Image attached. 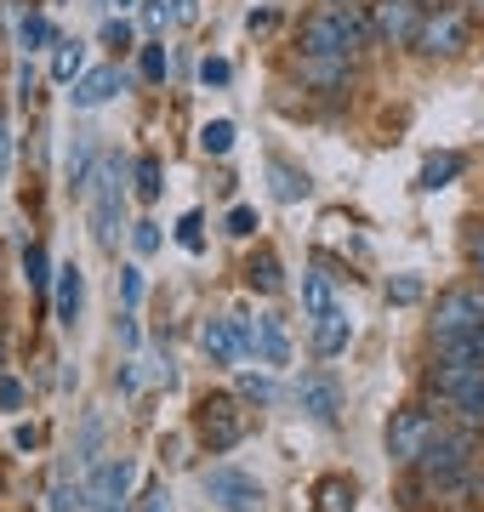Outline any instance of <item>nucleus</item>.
I'll return each mask as SVG.
<instances>
[{"label": "nucleus", "instance_id": "f257e3e1", "mask_svg": "<svg viewBox=\"0 0 484 512\" xmlns=\"http://www.w3.org/2000/svg\"><path fill=\"white\" fill-rule=\"evenodd\" d=\"M376 35V23L359 6H319L297 23V57H348Z\"/></svg>", "mask_w": 484, "mask_h": 512}, {"label": "nucleus", "instance_id": "f03ea898", "mask_svg": "<svg viewBox=\"0 0 484 512\" xmlns=\"http://www.w3.org/2000/svg\"><path fill=\"white\" fill-rule=\"evenodd\" d=\"M92 239L109 251L114 239L126 234V160L114 154V148H103V160H97V171H92Z\"/></svg>", "mask_w": 484, "mask_h": 512}, {"label": "nucleus", "instance_id": "7ed1b4c3", "mask_svg": "<svg viewBox=\"0 0 484 512\" xmlns=\"http://www.w3.org/2000/svg\"><path fill=\"white\" fill-rule=\"evenodd\" d=\"M194 433H200V444L211 450V456L234 450V444L245 439V410H240V399H234V393H211V399H200Z\"/></svg>", "mask_w": 484, "mask_h": 512}, {"label": "nucleus", "instance_id": "20e7f679", "mask_svg": "<svg viewBox=\"0 0 484 512\" xmlns=\"http://www.w3.org/2000/svg\"><path fill=\"white\" fill-rule=\"evenodd\" d=\"M473 325H484V285L479 291H473V285H456V291H445L428 313L433 342H439V336H456V330H473Z\"/></svg>", "mask_w": 484, "mask_h": 512}, {"label": "nucleus", "instance_id": "39448f33", "mask_svg": "<svg viewBox=\"0 0 484 512\" xmlns=\"http://www.w3.org/2000/svg\"><path fill=\"white\" fill-rule=\"evenodd\" d=\"M439 433V416L433 410H399V416L388 421V456L399 461V467H416V456L428 450V439Z\"/></svg>", "mask_w": 484, "mask_h": 512}, {"label": "nucleus", "instance_id": "423d86ee", "mask_svg": "<svg viewBox=\"0 0 484 512\" xmlns=\"http://www.w3.org/2000/svg\"><path fill=\"white\" fill-rule=\"evenodd\" d=\"M410 46H416L422 57H456L467 46V18L456 12V6H439V12L422 18V29H416Z\"/></svg>", "mask_w": 484, "mask_h": 512}, {"label": "nucleus", "instance_id": "0eeeda50", "mask_svg": "<svg viewBox=\"0 0 484 512\" xmlns=\"http://www.w3.org/2000/svg\"><path fill=\"white\" fill-rule=\"evenodd\" d=\"M205 495L217 501L223 512H257L262 507V484L240 467H217V473H205Z\"/></svg>", "mask_w": 484, "mask_h": 512}, {"label": "nucleus", "instance_id": "6e6552de", "mask_svg": "<svg viewBox=\"0 0 484 512\" xmlns=\"http://www.w3.org/2000/svg\"><path fill=\"white\" fill-rule=\"evenodd\" d=\"M422 6L416 0H376L371 6V23H376V35L382 40H393V46H410L416 40V29H422Z\"/></svg>", "mask_w": 484, "mask_h": 512}, {"label": "nucleus", "instance_id": "1a4fd4ad", "mask_svg": "<svg viewBox=\"0 0 484 512\" xmlns=\"http://www.w3.org/2000/svg\"><path fill=\"white\" fill-rule=\"evenodd\" d=\"M126 490H131V467L126 461H103V467H92V478H86V507L120 512L126 507Z\"/></svg>", "mask_w": 484, "mask_h": 512}, {"label": "nucleus", "instance_id": "9d476101", "mask_svg": "<svg viewBox=\"0 0 484 512\" xmlns=\"http://www.w3.org/2000/svg\"><path fill=\"white\" fill-rule=\"evenodd\" d=\"M467 456H473V439H467V433H433L428 450L416 456V467H422L428 478H450V473L467 467Z\"/></svg>", "mask_w": 484, "mask_h": 512}, {"label": "nucleus", "instance_id": "9b49d317", "mask_svg": "<svg viewBox=\"0 0 484 512\" xmlns=\"http://www.w3.org/2000/svg\"><path fill=\"white\" fill-rule=\"evenodd\" d=\"M297 404L319 421V427H336V416H342V387H336L331 376H302V382H297Z\"/></svg>", "mask_w": 484, "mask_h": 512}, {"label": "nucleus", "instance_id": "f8f14e48", "mask_svg": "<svg viewBox=\"0 0 484 512\" xmlns=\"http://www.w3.org/2000/svg\"><path fill=\"white\" fill-rule=\"evenodd\" d=\"M97 160H103V143H97V131H75V143H69V171H63V183L75 188V194H86V188H92Z\"/></svg>", "mask_w": 484, "mask_h": 512}, {"label": "nucleus", "instance_id": "ddd939ff", "mask_svg": "<svg viewBox=\"0 0 484 512\" xmlns=\"http://www.w3.org/2000/svg\"><path fill=\"white\" fill-rule=\"evenodd\" d=\"M354 342V325H348V313L342 308H325V313H314V353L319 359H336V353Z\"/></svg>", "mask_w": 484, "mask_h": 512}, {"label": "nucleus", "instance_id": "4468645a", "mask_svg": "<svg viewBox=\"0 0 484 512\" xmlns=\"http://www.w3.org/2000/svg\"><path fill=\"white\" fill-rule=\"evenodd\" d=\"M120 86H126V74H114V69H92V74H80L75 86H69V97H75V109H97V103L120 97Z\"/></svg>", "mask_w": 484, "mask_h": 512}, {"label": "nucleus", "instance_id": "2eb2a0df", "mask_svg": "<svg viewBox=\"0 0 484 512\" xmlns=\"http://www.w3.org/2000/svg\"><path fill=\"white\" fill-rule=\"evenodd\" d=\"M456 177H462V154H445V148H439V154H428V160H422L416 188H422V194H433V188H450Z\"/></svg>", "mask_w": 484, "mask_h": 512}, {"label": "nucleus", "instance_id": "dca6fc26", "mask_svg": "<svg viewBox=\"0 0 484 512\" xmlns=\"http://www.w3.org/2000/svg\"><path fill=\"white\" fill-rule=\"evenodd\" d=\"M80 302H86L80 268H75V262H63V268H57V319H63V325H75V319H80Z\"/></svg>", "mask_w": 484, "mask_h": 512}, {"label": "nucleus", "instance_id": "f3484780", "mask_svg": "<svg viewBox=\"0 0 484 512\" xmlns=\"http://www.w3.org/2000/svg\"><path fill=\"white\" fill-rule=\"evenodd\" d=\"M439 359H467V365H484V325L456 330V336H439Z\"/></svg>", "mask_w": 484, "mask_h": 512}, {"label": "nucleus", "instance_id": "a211bd4d", "mask_svg": "<svg viewBox=\"0 0 484 512\" xmlns=\"http://www.w3.org/2000/svg\"><path fill=\"white\" fill-rule=\"evenodd\" d=\"M200 348L217 359V365H234L240 359V348H234V330H228V319H205L200 325Z\"/></svg>", "mask_w": 484, "mask_h": 512}, {"label": "nucleus", "instance_id": "6ab92c4d", "mask_svg": "<svg viewBox=\"0 0 484 512\" xmlns=\"http://www.w3.org/2000/svg\"><path fill=\"white\" fill-rule=\"evenodd\" d=\"M268 188H274L280 200H308V177H302L297 165H285L280 154L268 160Z\"/></svg>", "mask_w": 484, "mask_h": 512}, {"label": "nucleus", "instance_id": "aec40b11", "mask_svg": "<svg viewBox=\"0 0 484 512\" xmlns=\"http://www.w3.org/2000/svg\"><path fill=\"white\" fill-rule=\"evenodd\" d=\"M257 353L268 365H291V342H285L280 319H257Z\"/></svg>", "mask_w": 484, "mask_h": 512}, {"label": "nucleus", "instance_id": "412c9836", "mask_svg": "<svg viewBox=\"0 0 484 512\" xmlns=\"http://www.w3.org/2000/svg\"><path fill=\"white\" fill-rule=\"evenodd\" d=\"M297 74L314 80V86H342V80H348V57H302Z\"/></svg>", "mask_w": 484, "mask_h": 512}, {"label": "nucleus", "instance_id": "4be33fe9", "mask_svg": "<svg viewBox=\"0 0 484 512\" xmlns=\"http://www.w3.org/2000/svg\"><path fill=\"white\" fill-rule=\"evenodd\" d=\"M251 285H257L262 296H280L285 291V268H280V256H274V251L251 256Z\"/></svg>", "mask_w": 484, "mask_h": 512}, {"label": "nucleus", "instance_id": "5701e85b", "mask_svg": "<svg viewBox=\"0 0 484 512\" xmlns=\"http://www.w3.org/2000/svg\"><path fill=\"white\" fill-rule=\"evenodd\" d=\"M302 302H308V313L336 308V296H331V274H325V268H308V279H302Z\"/></svg>", "mask_w": 484, "mask_h": 512}, {"label": "nucleus", "instance_id": "b1692460", "mask_svg": "<svg viewBox=\"0 0 484 512\" xmlns=\"http://www.w3.org/2000/svg\"><path fill=\"white\" fill-rule=\"evenodd\" d=\"M160 177H166L160 160H154V154H137V183H131V188H137V200H160V188H166Z\"/></svg>", "mask_w": 484, "mask_h": 512}, {"label": "nucleus", "instance_id": "393cba45", "mask_svg": "<svg viewBox=\"0 0 484 512\" xmlns=\"http://www.w3.org/2000/svg\"><path fill=\"white\" fill-rule=\"evenodd\" d=\"M319 512H354V484L348 478H325L319 484Z\"/></svg>", "mask_w": 484, "mask_h": 512}, {"label": "nucleus", "instance_id": "a878e982", "mask_svg": "<svg viewBox=\"0 0 484 512\" xmlns=\"http://www.w3.org/2000/svg\"><path fill=\"white\" fill-rule=\"evenodd\" d=\"M52 80H57V86H75V80H80V46H75V40H63V46L52 52Z\"/></svg>", "mask_w": 484, "mask_h": 512}, {"label": "nucleus", "instance_id": "bb28decb", "mask_svg": "<svg viewBox=\"0 0 484 512\" xmlns=\"http://www.w3.org/2000/svg\"><path fill=\"white\" fill-rule=\"evenodd\" d=\"M200 148H205V154H228V148H234V126H228V120H205Z\"/></svg>", "mask_w": 484, "mask_h": 512}, {"label": "nucleus", "instance_id": "cd10ccee", "mask_svg": "<svg viewBox=\"0 0 484 512\" xmlns=\"http://www.w3.org/2000/svg\"><path fill=\"white\" fill-rule=\"evenodd\" d=\"M422 291H428V285H422L416 274H393V279H388V302H399V308L422 302Z\"/></svg>", "mask_w": 484, "mask_h": 512}, {"label": "nucleus", "instance_id": "c85d7f7f", "mask_svg": "<svg viewBox=\"0 0 484 512\" xmlns=\"http://www.w3.org/2000/svg\"><path fill=\"white\" fill-rule=\"evenodd\" d=\"M228 330H234V348H240V359H251V353H257V319H251V313H234V319H228Z\"/></svg>", "mask_w": 484, "mask_h": 512}, {"label": "nucleus", "instance_id": "c756f323", "mask_svg": "<svg viewBox=\"0 0 484 512\" xmlns=\"http://www.w3.org/2000/svg\"><path fill=\"white\" fill-rule=\"evenodd\" d=\"M40 46H52V23L40 18V12H29L23 18V52H40Z\"/></svg>", "mask_w": 484, "mask_h": 512}, {"label": "nucleus", "instance_id": "7c9ffc66", "mask_svg": "<svg viewBox=\"0 0 484 512\" xmlns=\"http://www.w3.org/2000/svg\"><path fill=\"white\" fill-rule=\"evenodd\" d=\"M23 274H29V285H35V291H46L52 268H46V251H40V245H29V251H23Z\"/></svg>", "mask_w": 484, "mask_h": 512}, {"label": "nucleus", "instance_id": "2f4dec72", "mask_svg": "<svg viewBox=\"0 0 484 512\" xmlns=\"http://www.w3.org/2000/svg\"><path fill=\"white\" fill-rule=\"evenodd\" d=\"M177 245H183V251H200V245H205V222H200V211H188V217L177 222Z\"/></svg>", "mask_w": 484, "mask_h": 512}, {"label": "nucleus", "instance_id": "473e14b6", "mask_svg": "<svg viewBox=\"0 0 484 512\" xmlns=\"http://www.w3.org/2000/svg\"><path fill=\"white\" fill-rule=\"evenodd\" d=\"M143 80H154V86L166 80V46H160V40H149V46H143Z\"/></svg>", "mask_w": 484, "mask_h": 512}, {"label": "nucleus", "instance_id": "72a5a7b5", "mask_svg": "<svg viewBox=\"0 0 484 512\" xmlns=\"http://www.w3.org/2000/svg\"><path fill=\"white\" fill-rule=\"evenodd\" d=\"M103 46H109V52H126L131 46V23L126 18H103Z\"/></svg>", "mask_w": 484, "mask_h": 512}, {"label": "nucleus", "instance_id": "f704fd0d", "mask_svg": "<svg viewBox=\"0 0 484 512\" xmlns=\"http://www.w3.org/2000/svg\"><path fill=\"white\" fill-rule=\"evenodd\" d=\"M131 245H137V256H154L160 251V228L154 222H131Z\"/></svg>", "mask_w": 484, "mask_h": 512}, {"label": "nucleus", "instance_id": "c9c22d12", "mask_svg": "<svg viewBox=\"0 0 484 512\" xmlns=\"http://www.w3.org/2000/svg\"><path fill=\"white\" fill-rule=\"evenodd\" d=\"M228 234H234V239L257 234V211H251V205H234V211H228Z\"/></svg>", "mask_w": 484, "mask_h": 512}, {"label": "nucleus", "instance_id": "e433bc0d", "mask_svg": "<svg viewBox=\"0 0 484 512\" xmlns=\"http://www.w3.org/2000/svg\"><path fill=\"white\" fill-rule=\"evenodd\" d=\"M200 80H205V86H228V63H223V57H205Z\"/></svg>", "mask_w": 484, "mask_h": 512}, {"label": "nucleus", "instance_id": "4c0bfd02", "mask_svg": "<svg viewBox=\"0 0 484 512\" xmlns=\"http://www.w3.org/2000/svg\"><path fill=\"white\" fill-rule=\"evenodd\" d=\"M120 296H126V308L143 296V274H137V268H126V274H120Z\"/></svg>", "mask_w": 484, "mask_h": 512}, {"label": "nucleus", "instance_id": "58836bf2", "mask_svg": "<svg viewBox=\"0 0 484 512\" xmlns=\"http://www.w3.org/2000/svg\"><path fill=\"white\" fill-rule=\"evenodd\" d=\"M0 410H23V387L0 376Z\"/></svg>", "mask_w": 484, "mask_h": 512}, {"label": "nucleus", "instance_id": "ea45409f", "mask_svg": "<svg viewBox=\"0 0 484 512\" xmlns=\"http://www.w3.org/2000/svg\"><path fill=\"white\" fill-rule=\"evenodd\" d=\"M240 393H245V399H274V382H262V376H245Z\"/></svg>", "mask_w": 484, "mask_h": 512}, {"label": "nucleus", "instance_id": "a19ab883", "mask_svg": "<svg viewBox=\"0 0 484 512\" xmlns=\"http://www.w3.org/2000/svg\"><path fill=\"white\" fill-rule=\"evenodd\" d=\"M160 23H166V6H160V0H143V29H160Z\"/></svg>", "mask_w": 484, "mask_h": 512}, {"label": "nucleus", "instance_id": "79ce46f5", "mask_svg": "<svg viewBox=\"0 0 484 512\" xmlns=\"http://www.w3.org/2000/svg\"><path fill=\"white\" fill-rule=\"evenodd\" d=\"M143 512H171V495L160 490V484H154V490L143 495Z\"/></svg>", "mask_w": 484, "mask_h": 512}, {"label": "nucleus", "instance_id": "37998d69", "mask_svg": "<svg viewBox=\"0 0 484 512\" xmlns=\"http://www.w3.org/2000/svg\"><path fill=\"white\" fill-rule=\"evenodd\" d=\"M6 165H12V131H6V114H0V177H6Z\"/></svg>", "mask_w": 484, "mask_h": 512}, {"label": "nucleus", "instance_id": "c03bdc74", "mask_svg": "<svg viewBox=\"0 0 484 512\" xmlns=\"http://www.w3.org/2000/svg\"><path fill=\"white\" fill-rule=\"evenodd\" d=\"M171 18L188 23V18H194V0H171Z\"/></svg>", "mask_w": 484, "mask_h": 512}, {"label": "nucleus", "instance_id": "a18cd8bd", "mask_svg": "<svg viewBox=\"0 0 484 512\" xmlns=\"http://www.w3.org/2000/svg\"><path fill=\"white\" fill-rule=\"evenodd\" d=\"M473 262H479V268H484V234L473 239Z\"/></svg>", "mask_w": 484, "mask_h": 512}, {"label": "nucleus", "instance_id": "49530a36", "mask_svg": "<svg viewBox=\"0 0 484 512\" xmlns=\"http://www.w3.org/2000/svg\"><path fill=\"white\" fill-rule=\"evenodd\" d=\"M416 6H422V12H439V6H445V0H416Z\"/></svg>", "mask_w": 484, "mask_h": 512}, {"label": "nucleus", "instance_id": "de8ad7c7", "mask_svg": "<svg viewBox=\"0 0 484 512\" xmlns=\"http://www.w3.org/2000/svg\"><path fill=\"white\" fill-rule=\"evenodd\" d=\"M0 365H6V336H0Z\"/></svg>", "mask_w": 484, "mask_h": 512}, {"label": "nucleus", "instance_id": "09e8293b", "mask_svg": "<svg viewBox=\"0 0 484 512\" xmlns=\"http://www.w3.org/2000/svg\"><path fill=\"white\" fill-rule=\"evenodd\" d=\"M331 6H354V0H331Z\"/></svg>", "mask_w": 484, "mask_h": 512}, {"label": "nucleus", "instance_id": "8fccbe9b", "mask_svg": "<svg viewBox=\"0 0 484 512\" xmlns=\"http://www.w3.org/2000/svg\"><path fill=\"white\" fill-rule=\"evenodd\" d=\"M109 6H131V0H109Z\"/></svg>", "mask_w": 484, "mask_h": 512}, {"label": "nucleus", "instance_id": "3c124183", "mask_svg": "<svg viewBox=\"0 0 484 512\" xmlns=\"http://www.w3.org/2000/svg\"><path fill=\"white\" fill-rule=\"evenodd\" d=\"M473 12H484V0H473Z\"/></svg>", "mask_w": 484, "mask_h": 512}]
</instances>
